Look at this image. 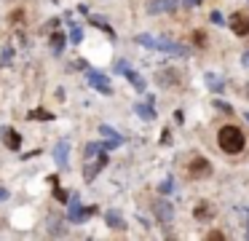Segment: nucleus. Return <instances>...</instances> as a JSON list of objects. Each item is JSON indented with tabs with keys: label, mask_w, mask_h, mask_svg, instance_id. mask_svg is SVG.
<instances>
[{
	"label": "nucleus",
	"mask_w": 249,
	"mask_h": 241,
	"mask_svg": "<svg viewBox=\"0 0 249 241\" xmlns=\"http://www.w3.org/2000/svg\"><path fill=\"white\" fill-rule=\"evenodd\" d=\"M241 64H244V67H249V48L244 51V56H241Z\"/></svg>",
	"instance_id": "nucleus-30"
},
{
	"label": "nucleus",
	"mask_w": 249,
	"mask_h": 241,
	"mask_svg": "<svg viewBox=\"0 0 249 241\" xmlns=\"http://www.w3.org/2000/svg\"><path fill=\"white\" fill-rule=\"evenodd\" d=\"M105 220H107V225H110L113 230H124V228H126L124 217H121V214L115 212V209H113V212H107V217H105Z\"/></svg>",
	"instance_id": "nucleus-14"
},
{
	"label": "nucleus",
	"mask_w": 249,
	"mask_h": 241,
	"mask_svg": "<svg viewBox=\"0 0 249 241\" xmlns=\"http://www.w3.org/2000/svg\"><path fill=\"white\" fill-rule=\"evenodd\" d=\"M3 137H6L3 142H6V148H8V150H19V148H22V137H19L17 131L6 129V134H3Z\"/></svg>",
	"instance_id": "nucleus-13"
},
{
	"label": "nucleus",
	"mask_w": 249,
	"mask_h": 241,
	"mask_svg": "<svg viewBox=\"0 0 249 241\" xmlns=\"http://www.w3.org/2000/svg\"><path fill=\"white\" fill-rule=\"evenodd\" d=\"M62 48H65V32H56V35H51V51H54V54H62Z\"/></svg>",
	"instance_id": "nucleus-18"
},
{
	"label": "nucleus",
	"mask_w": 249,
	"mask_h": 241,
	"mask_svg": "<svg viewBox=\"0 0 249 241\" xmlns=\"http://www.w3.org/2000/svg\"><path fill=\"white\" fill-rule=\"evenodd\" d=\"M150 102H153V96H147V102H145V105H137V107H134V110H137V115H142L145 121H153V118H156V112H153Z\"/></svg>",
	"instance_id": "nucleus-15"
},
{
	"label": "nucleus",
	"mask_w": 249,
	"mask_h": 241,
	"mask_svg": "<svg viewBox=\"0 0 249 241\" xmlns=\"http://www.w3.org/2000/svg\"><path fill=\"white\" fill-rule=\"evenodd\" d=\"M115 70H118V73H124L126 78H129V83L134 86L137 91H145V80H142L140 75H137V73H134V70H131L126 62H118V64H115Z\"/></svg>",
	"instance_id": "nucleus-7"
},
{
	"label": "nucleus",
	"mask_w": 249,
	"mask_h": 241,
	"mask_svg": "<svg viewBox=\"0 0 249 241\" xmlns=\"http://www.w3.org/2000/svg\"><path fill=\"white\" fill-rule=\"evenodd\" d=\"M54 196H56V198H59V201H67V198H70V196H67V193H65V190H59V187H56V190H54Z\"/></svg>",
	"instance_id": "nucleus-27"
},
{
	"label": "nucleus",
	"mask_w": 249,
	"mask_h": 241,
	"mask_svg": "<svg viewBox=\"0 0 249 241\" xmlns=\"http://www.w3.org/2000/svg\"><path fill=\"white\" fill-rule=\"evenodd\" d=\"M11 54L14 51H11V46H8L6 51H3V64H11Z\"/></svg>",
	"instance_id": "nucleus-26"
},
{
	"label": "nucleus",
	"mask_w": 249,
	"mask_h": 241,
	"mask_svg": "<svg viewBox=\"0 0 249 241\" xmlns=\"http://www.w3.org/2000/svg\"><path fill=\"white\" fill-rule=\"evenodd\" d=\"M161 142H163V145H169V142H172V139H169V131H166V129L161 131Z\"/></svg>",
	"instance_id": "nucleus-29"
},
{
	"label": "nucleus",
	"mask_w": 249,
	"mask_h": 241,
	"mask_svg": "<svg viewBox=\"0 0 249 241\" xmlns=\"http://www.w3.org/2000/svg\"><path fill=\"white\" fill-rule=\"evenodd\" d=\"M228 27H231V30L236 32L238 37L249 35V16H247V14H241V11H236V14L228 16Z\"/></svg>",
	"instance_id": "nucleus-2"
},
{
	"label": "nucleus",
	"mask_w": 249,
	"mask_h": 241,
	"mask_svg": "<svg viewBox=\"0 0 249 241\" xmlns=\"http://www.w3.org/2000/svg\"><path fill=\"white\" fill-rule=\"evenodd\" d=\"M49 230H51V236H65V233H67V230L62 228L59 220H56V222H51V228H49Z\"/></svg>",
	"instance_id": "nucleus-22"
},
{
	"label": "nucleus",
	"mask_w": 249,
	"mask_h": 241,
	"mask_svg": "<svg viewBox=\"0 0 249 241\" xmlns=\"http://www.w3.org/2000/svg\"><path fill=\"white\" fill-rule=\"evenodd\" d=\"M182 0H150L147 3V14H166V11H174Z\"/></svg>",
	"instance_id": "nucleus-8"
},
{
	"label": "nucleus",
	"mask_w": 249,
	"mask_h": 241,
	"mask_svg": "<svg viewBox=\"0 0 249 241\" xmlns=\"http://www.w3.org/2000/svg\"><path fill=\"white\" fill-rule=\"evenodd\" d=\"M70 37H72V43H81L83 40V30L78 24H72V32H70Z\"/></svg>",
	"instance_id": "nucleus-21"
},
{
	"label": "nucleus",
	"mask_w": 249,
	"mask_h": 241,
	"mask_svg": "<svg viewBox=\"0 0 249 241\" xmlns=\"http://www.w3.org/2000/svg\"><path fill=\"white\" fill-rule=\"evenodd\" d=\"M89 83H91L94 89H99L102 94H113V86H110V80L105 78L102 73H97V70H89Z\"/></svg>",
	"instance_id": "nucleus-9"
},
{
	"label": "nucleus",
	"mask_w": 249,
	"mask_h": 241,
	"mask_svg": "<svg viewBox=\"0 0 249 241\" xmlns=\"http://www.w3.org/2000/svg\"><path fill=\"white\" fill-rule=\"evenodd\" d=\"M206 86H209V89L212 91H214V94H220V91H222V86H225V83H222V78H217V75L214 73H206Z\"/></svg>",
	"instance_id": "nucleus-16"
},
{
	"label": "nucleus",
	"mask_w": 249,
	"mask_h": 241,
	"mask_svg": "<svg viewBox=\"0 0 249 241\" xmlns=\"http://www.w3.org/2000/svg\"><path fill=\"white\" fill-rule=\"evenodd\" d=\"M99 134H102V137H107V139H118V142H124V137H121L115 129H110L107 123H102V126H99Z\"/></svg>",
	"instance_id": "nucleus-20"
},
{
	"label": "nucleus",
	"mask_w": 249,
	"mask_h": 241,
	"mask_svg": "<svg viewBox=\"0 0 249 241\" xmlns=\"http://www.w3.org/2000/svg\"><path fill=\"white\" fill-rule=\"evenodd\" d=\"M206 239H209V241H225V236L217 233V230H212V233H206Z\"/></svg>",
	"instance_id": "nucleus-25"
},
{
	"label": "nucleus",
	"mask_w": 249,
	"mask_h": 241,
	"mask_svg": "<svg viewBox=\"0 0 249 241\" xmlns=\"http://www.w3.org/2000/svg\"><path fill=\"white\" fill-rule=\"evenodd\" d=\"M89 214H94V209H81L78 193H72V196H70V212H67V217H70L72 222H83V220H86Z\"/></svg>",
	"instance_id": "nucleus-4"
},
{
	"label": "nucleus",
	"mask_w": 249,
	"mask_h": 241,
	"mask_svg": "<svg viewBox=\"0 0 249 241\" xmlns=\"http://www.w3.org/2000/svg\"><path fill=\"white\" fill-rule=\"evenodd\" d=\"M8 198V190H3V187H0V201H6Z\"/></svg>",
	"instance_id": "nucleus-32"
},
{
	"label": "nucleus",
	"mask_w": 249,
	"mask_h": 241,
	"mask_svg": "<svg viewBox=\"0 0 249 241\" xmlns=\"http://www.w3.org/2000/svg\"><path fill=\"white\" fill-rule=\"evenodd\" d=\"M188 174L193 177V180H201V177L212 174V164L206 158H193V161H190V166H188Z\"/></svg>",
	"instance_id": "nucleus-5"
},
{
	"label": "nucleus",
	"mask_w": 249,
	"mask_h": 241,
	"mask_svg": "<svg viewBox=\"0 0 249 241\" xmlns=\"http://www.w3.org/2000/svg\"><path fill=\"white\" fill-rule=\"evenodd\" d=\"M247 96H249V83H247Z\"/></svg>",
	"instance_id": "nucleus-35"
},
{
	"label": "nucleus",
	"mask_w": 249,
	"mask_h": 241,
	"mask_svg": "<svg viewBox=\"0 0 249 241\" xmlns=\"http://www.w3.org/2000/svg\"><path fill=\"white\" fill-rule=\"evenodd\" d=\"M198 0H185V8H190V5H196Z\"/></svg>",
	"instance_id": "nucleus-33"
},
{
	"label": "nucleus",
	"mask_w": 249,
	"mask_h": 241,
	"mask_svg": "<svg viewBox=\"0 0 249 241\" xmlns=\"http://www.w3.org/2000/svg\"><path fill=\"white\" fill-rule=\"evenodd\" d=\"M217 142H220V148L225 150V153L236 155L244 150V134H241V129H236V126H222L220 134H217Z\"/></svg>",
	"instance_id": "nucleus-1"
},
{
	"label": "nucleus",
	"mask_w": 249,
	"mask_h": 241,
	"mask_svg": "<svg viewBox=\"0 0 249 241\" xmlns=\"http://www.w3.org/2000/svg\"><path fill=\"white\" fill-rule=\"evenodd\" d=\"M196 220H209L212 214H214V209L209 206V204H198V206H196Z\"/></svg>",
	"instance_id": "nucleus-17"
},
{
	"label": "nucleus",
	"mask_w": 249,
	"mask_h": 241,
	"mask_svg": "<svg viewBox=\"0 0 249 241\" xmlns=\"http://www.w3.org/2000/svg\"><path fill=\"white\" fill-rule=\"evenodd\" d=\"M179 73L174 67H163V70H158V75H156V83L158 86H163V89H172V86H179Z\"/></svg>",
	"instance_id": "nucleus-3"
},
{
	"label": "nucleus",
	"mask_w": 249,
	"mask_h": 241,
	"mask_svg": "<svg viewBox=\"0 0 249 241\" xmlns=\"http://www.w3.org/2000/svg\"><path fill=\"white\" fill-rule=\"evenodd\" d=\"M105 166H107V155L99 153V158H97V161H91V164H89L86 169H83V177H86V180L91 182L94 177H97V171H99V169H105Z\"/></svg>",
	"instance_id": "nucleus-10"
},
{
	"label": "nucleus",
	"mask_w": 249,
	"mask_h": 241,
	"mask_svg": "<svg viewBox=\"0 0 249 241\" xmlns=\"http://www.w3.org/2000/svg\"><path fill=\"white\" fill-rule=\"evenodd\" d=\"M97 153H99V145H89L86 148V158H94Z\"/></svg>",
	"instance_id": "nucleus-24"
},
{
	"label": "nucleus",
	"mask_w": 249,
	"mask_h": 241,
	"mask_svg": "<svg viewBox=\"0 0 249 241\" xmlns=\"http://www.w3.org/2000/svg\"><path fill=\"white\" fill-rule=\"evenodd\" d=\"M67 150H70V142H67V139H59V145H56V150H54V158L59 161V166H67Z\"/></svg>",
	"instance_id": "nucleus-12"
},
{
	"label": "nucleus",
	"mask_w": 249,
	"mask_h": 241,
	"mask_svg": "<svg viewBox=\"0 0 249 241\" xmlns=\"http://www.w3.org/2000/svg\"><path fill=\"white\" fill-rule=\"evenodd\" d=\"M156 48H161L166 54H174V56H188V48L179 46V43H172V40H156Z\"/></svg>",
	"instance_id": "nucleus-11"
},
{
	"label": "nucleus",
	"mask_w": 249,
	"mask_h": 241,
	"mask_svg": "<svg viewBox=\"0 0 249 241\" xmlns=\"http://www.w3.org/2000/svg\"><path fill=\"white\" fill-rule=\"evenodd\" d=\"M153 212H156V217L161 220V222H172L174 220V209H172V204H169L166 198H158V201L153 204Z\"/></svg>",
	"instance_id": "nucleus-6"
},
{
	"label": "nucleus",
	"mask_w": 249,
	"mask_h": 241,
	"mask_svg": "<svg viewBox=\"0 0 249 241\" xmlns=\"http://www.w3.org/2000/svg\"><path fill=\"white\" fill-rule=\"evenodd\" d=\"M247 121H249V112H247Z\"/></svg>",
	"instance_id": "nucleus-36"
},
{
	"label": "nucleus",
	"mask_w": 249,
	"mask_h": 241,
	"mask_svg": "<svg viewBox=\"0 0 249 241\" xmlns=\"http://www.w3.org/2000/svg\"><path fill=\"white\" fill-rule=\"evenodd\" d=\"M169 190H172V182L166 180V182H163V185H161V193H169Z\"/></svg>",
	"instance_id": "nucleus-31"
},
{
	"label": "nucleus",
	"mask_w": 249,
	"mask_h": 241,
	"mask_svg": "<svg viewBox=\"0 0 249 241\" xmlns=\"http://www.w3.org/2000/svg\"><path fill=\"white\" fill-rule=\"evenodd\" d=\"M27 118H30V121H51L54 115H51L49 110H40V107H38V110H30Z\"/></svg>",
	"instance_id": "nucleus-19"
},
{
	"label": "nucleus",
	"mask_w": 249,
	"mask_h": 241,
	"mask_svg": "<svg viewBox=\"0 0 249 241\" xmlns=\"http://www.w3.org/2000/svg\"><path fill=\"white\" fill-rule=\"evenodd\" d=\"M214 107H217L220 112H228V115L233 112V107H231V105H225V102H220V99H214Z\"/></svg>",
	"instance_id": "nucleus-23"
},
{
	"label": "nucleus",
	"mask_w": 249,
	"mask_h": 241,
	"mask_svg": "<svg viewBox=\"0 0 249 241\" xmlns=\"http://www.w3.org/2000/svg\"><path fill=\"white\" fill-rule=\"evenodd\" d=\"M3 134H6V129H3V126H0V137H3Z\"/></svg>",
	"instance_id": "nucleus-34"
},
{
	"label": "nucleus",
	"mask_w": 249,
	"mask_h": 241,
	"mask_svg": "<svg viewBox=\"0 0 249 241\" xmlns=\"http://www.w3.org/2000/svg\"><path fill=\"white\" fill-rule=\"evenodd\" d=\"M204 43H206L204 32H196V46H204Z\"/></svg>",
	"instance_id": "nucleus-28"
}]
</instances>
